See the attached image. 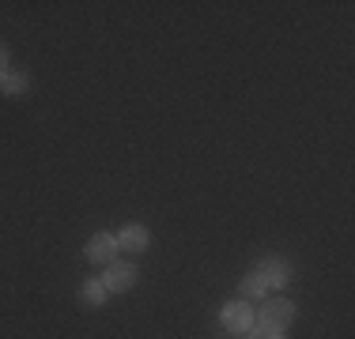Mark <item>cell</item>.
Returning <instances> with one entry per match:
<instances>
[{
	"instance_id": "cell-5",
	"label": "cell",
	"mask_w": 355,
	"mask_h": 339,
	"mask_svg": "<svg viewBox=\"0 0 355 339\" xmlns=\"http://www.w3.org/2000/svg\"><path fill=\"white\" fill-rule=\"evenodd\" d=\"M253 271L265 279L268 291H272V286H287V279H291V268H287V260H280V257H265Z\"/></svg>"
},
{
	"instance_id": "cell-10",
	"label": "cell",
	"mask_w": 355,
	"mask_h": 339,
	"mask_svg": "<svg viewBox=\"0 0 355 339\" xmlns=\"http://www.w3.org/2000/svg\"><path fill=\"white\" fill-rule=\"evenodd\" d=\"M0 75H8V46L0 42Z\"/></svg>"
},
{
	"instance_id": "cell-8",
	"label": "cell",
	"mask_w": 355,
	"mask_h": 339,
	"mask_svg": "<svg viewBox=\"0 0 355 339\" xmlns=\"http://www.w3.org/2000/svg\"><path fill=\"white\" fill-rule=\"evenodd\" d=\"M106 298H110V294H106L103 279H87V283L80 286V302H83V305H91V309H98V305H103Z\"/></svg>"
},
{
	"instance_id": "cell-9",
	"label": "cell",
	"mask_w": 355,
	"mask_h": 339,
	"mask_svg": "<svg viewBox=\"0 0 355 339\" xmlns=\"http://www.w3.org/2000/svg\"><path fill=\"white\" fill-rule=\"evenodd\" d=\"M261 298H268V286L257 271H250V275L242 279V302H261Z\"/></svg>"
},
{
	"instance_id": "cell-6",
	"label": "cell",
	"mask_w": 355,
	"mask_h": 339,
	"mask_svg": "<svg viewBox=\"0 0 355 339\" xmlns=\"http://www.w3.org/2000/svg\"><path fill=\"white\" fill-rule=\"evenodd\" d=\"M114 237H117V249H129V253H144V249L151 245L148 226H140V223L121 226V234H114Z\"/></svg>"
},
{
	"instance_id": "cell-3",
	"label": "cell",
	"mask_w": 355,
	"mask_h": 339,
	"mask_svg": "<svg viewBox=\"0 0 355 339\" xmlns=\"http://www.w3.org/2000/svg\"><path fill=\"white\" fill-rule=\"evenodd\" d=\"M83 253H87L91 264H103L106 268V264H114V260H117V253H121V249H117V237L114 234H95L87 245H83Z\"/></svg>"
},
{
	"instance_id": "cell-4",
	"label": "cell",
	"mask_w": 355,
	"mask_h": 339,
	"mask_svg": "<svg viewBox=\"0 0 355 339\" xmlns=\"http://www.w3.org/2000/svg\"><path fill=\"white\" fill-rule=\"evenodd\" d=\"M223 328L227 332H234V336H246L250 328H253V309H250V302H231V305H223Z\"/></svg>"
},
{
	"instance_id": "cell-7",
	"label": "cell",
	"mask_w": 355,
	"mask_h": 339,
	"mask_svg": "<svg viewBox=\"0 0 355 339\" xmlns=\"http://www.w3.org/2000/svg\"><path fill=\"white\" fill-rule=\"evenodd\" d=\"M27 91H31V75L27 72H12V68H8V75H0V95L19 98V95H27Z\"/></svg>"
},
{
	"instance_id": "cell-1",
	"label": "cell",
	"mask_w": 355,
	"mask_h": 339,
	"mask_svg": "<svg viewBox=\"0 0 355 339\" xmlns=\"http://www.w3.org/2000/svg\"><path fill=\"white\" fill-rule=\"evenodd\" d=\"M295 320V305L287 298H268L261 302V309H253V324L265 328V332H284Z\"/></svg>"
},
{
	"instance_id": "cell-2",
	"label": "cell",
	"mask_w": 355,
	"mask_h": 339,
	"mask_svg": "<svg viewBox=\"0 0 355 339\" xmlns=\"http://www.w3.org/2000/svg\"><path fill=\"white\" fill-rule=\"evenodd\" d=\"M98 279H103L106 294H125V291H132V286H137V268L114 260V264H106V271Z\"/></svg>"
}]
</instances>
